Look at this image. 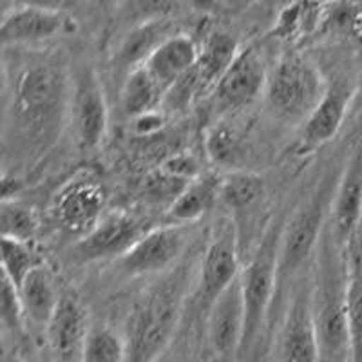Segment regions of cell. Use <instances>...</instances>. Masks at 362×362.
Returning a JSON list of instances; mask_svg holds the SVG:
<instances>
[{
  "mask_svg": "<svg viewBox=\"0 0 362 362\" xmlns=\"http://www.w3.org/2000/svg\"><path fill=\"white\" fill-rule=\"evenodd\" d=\"M361 362H362V361H361Z\"/></svg>",
  "mask_w": 362,
  "mask_h": 362,
  "instance_id": "cell-38",
  "label": "cell"
},
{
  "mask_svg": "<svg viewBox=\"0 0 362 362\" xmlns=\"http://www.w3.org/2000/svg\"><path fill=\"white\" fill-rule=\"evenodd\" d=\"M17 288L28 322L45 332L51 321H53L58 305H60V299H62L58 296L49 270L38 264L37 268L29 272L28 277L22 281L21 286H17Z\"/></svg>",
  "mask_w": 362,
  "mask_h": 362,
  "instance_id": "cell-20",
  "label": "cell"
},
{
  "mask_svg": "<svg viewBox=\"0 0 362 362\" xmlns=\"http://www.w3.org/2000/svg\"><path fill=\"white\" fill-rule=\"evenodd\" d=\"M107 192L102 181L90 173H78L58 190L51 206V216L62 230L69 234H89L105 216Z\"/></svg>",
  "mask_w": 362,
  "mask_h": 362,
  "instance_id": "cell-7",
  "label": "cell"
},
{
  "mask_svg": "<svg viewBox=\"0 0 362 362\" xmlns=\"http://www.w3.org/2000/svg\"><path fill=\"white\" fill-rule=\"evenodd\" d=\"M206 90H210L209 83L205 82L198 66H194L165 90L160 111L165 116L183 115L185 111H189L192 103H196L205 95Z\"/></svg>",
  "mask_w": 362,
  "mask_h": 362,
  "instance_id": "cell-29",
  "label": "cell"
},
{
  "mask_svg": "<svg viewBox=\"0 0 362 362\" xmlns=\"http://www.w3.org/2000/svg\"><path fill=\"white\" fill-rule=\"evenodd\" d=\"M2 322H4L6 328L11 329L13 334L22 332V328L28 322L21 296H18V288L4 276H2Z\"/></svg>",
  "mask_w": 362,
  "mask_h": 362,
  "instance_id": "cell-33",
  "label": "cell"
},
{
  "mask_svg": "<svg viewBox=\"0 0 362 362\" xmlns=\"http://www.w3.org/2000/svg\"><path fill=\"white\" fill-rule=\"evenodd\" d=\"M40 228V219L31 206L9 199L0 203V230L2 238L29 243Z\"/></svg>",
  "mask_w": 362,
  "mask_h": 362,
  "instance_id": "cell-31",
  "label": "cell"
},
{
  "mask_svg": "<svg viewBox=\"0 0 362 362\" xmlns=\"http://www.w3.org/2000/svg\"><path fill=\"white\" fill-rule=\"evenodd\" d=\"M351 115H362V73L358 80L355 82L354 96H351V105H350V116Z\"/></svg>",
  "mask_w": 362,
  "mask_h": 362,
  "instance_id": "cell-35",
  "label": "cell"
},
{
  "mask_svg": "<svg viewBox=\"0 0 362 362\" xmlns=\"http://www.w3.org/2000/svg\"><path fill=\"white\" fill-rule=\"evenodd\" d=\"M329 4H286L279 11L274 25V37L281 42H297L310 37L326 24Z\"/></svg>",
  "mask_w": 362,
  "mask_h": 362,
  "instance_id": "cell-23",
  "label": "cell"
},
{
  "mask_svg": "<svg viewBox=\"0 0 362 362\" xmlns=\"http://www.w3.org/2000/svg\"><path fill=\"white\" fill-rule=\"evenodd\" d=\"M22 183L15 176H9L8 173L2 177V202H9V199H15L17 192L21 190Z\"/></svg>",
  "mask_w": 362,
  "mask_h": 362,
  "instance_id": "cell-34",
  "label": "cell"
},
{
  "mask_svg": "<svg viewBox=\"0 0 362 362\" xmlns=\"http://www.w3.org/2000/svg\"><path fill=\"white\" fill-rule=\"evenodd\" d=\"M199 58L198 44L189 35L176 33L163 42L151 57L145 60L144 67L161 90L169 89L177 78L196 66Z\"/></svg>",
  "mask_w": 362,
  "mask_h": 362,
  "instance_id": "cell-19",
  "label": "cell"
},
{
  "mask_svg": "<svg viewBox=\"0 0 362 362\" xmlns=\"http://www.w3.org/2000/svg\"><path fill=\"white\" fill-rule=\"evenodd\" d=\"M268 69L267 58L259 47L239 51L226 73L212 89V103L218 112H235L248 107L267 90Z\"/></svg>",
  "mask_w": 362,
  "mask_h": 362,
  "instance_id": "cell-9",
  "label": "cell"
},
{
  "mask_svg": "<svg viewBox=\"0 0 362 362\" xmlns=\"http://www.w3.org/2000/svg\"><path fill=\"white\" fill-rule=\"evenodd\" d=\"M312 281L319 362H348L351 358L348 284L350 252L335 241L329 223L315 252Z\"/></svg>",
  "mask_w": 362,
  "mask_h": 362,
  "instance_id": "cell-1",
  "label": "cell"
},
{
  "mask_svg": "<svg viewBox=\"0 0 362 362\" xmlns=\"http://www.w3.org/2000/svg\"><path fill=\"white\" fill-rule=\"evenodd\" d=\"M71 119L76 144L82 151H95L105 138L109 111L98 74L90 66H80L71 80Z\"/></svg>",
  "mask_w": 362,
  "mask_h": 362,
  "instance_id": "cell-8",
  "label": "cell"
},
{
  "mask_svg": "<svg viewBox=\"0 0 362 362\" xmlns=\"http://www.w3.org/2000/svg\"><path fill=\"white\" fill-rule=\"evenodd\" d=\"M163 90L144 66L129 71L122 87V109L132 119L160 111Z\"/></svg>",
  "mask_w": 362,
  "mask_h": 362,
  "instance_id": "cell-24",
  "label": "cell"
},
{
  "mask_svg": "<svg viewBox=\"0 0 362 362\" xmlns=\"http://www.w3.org/2000/svg\"><path fill=\"white\" fill-rule=\"evenodd\" d=\"M328 82L319 67L300 54H286L268 76L264 100L272 115L286 124H305L319 107Z\"/></svg>",
  "mask_w": 362,
  "mask_h": 362,
  "instance_id": "cell-5",
  "label": "cell"
},
{
  "mask_svg": "<svg viewBox=\"0 0 362 362\" xmlns=\"http://www.w3.org/2000/svg\"><path fill=\"white\" fill-rule=\"evenodd\" d=\"M189 245V226L169 225L151 228L144 238L119 257V264L131 277L167 274L177 267V261Z\"/></svg>",
  "mask_w": 362,
  "mask_h": 362,
  "instance_id": "cell-10",
  "label": "cell"
},
{
  "mask_svg": "<svg viewBox=\"0 0 362 362\" xmlns=\"http://www.w3.org/2000/svg\"><path fill=\"white\" fill-rule=\"evenodd\" d=\"M284 221H272L264 230L259 245L255 247L250 261L241 270L245 305H247V328L243 346L255 339L263 325L272 300L277 293V274H279V247Z\"/></svg>",
  "mask_w": 362,
  "mask_h": 362,
  "instance_id": "cell-6",
  "label": "cell"
},
{
  "mask_svg": "<svg viewBox=\"0 0 362 362\" xmlns=\"http://www.w3.org/2000/svg\"><path fill=\"white\" fill-rule=\"evenodd\" d=\"M350 255L357 257V259L362 261V210H361V218H358V225H357V230H355L354 235V241L350 245Z\"/></svg>",
  "mask_w": 362,
  "mask_h": 362,
  "instance_id": "cell-36",
  "label": "cell"
},
{
  "mask_svg": "<svg viewBox=\"0 0 362 362\" xmlns=\"http://www.w3.org/2000/svg\"><path fill=\"white\" fill-rule=\"evenodd\" d=\"M219 187L221 176L216 174H203L198 180H194L167 212L170 223L189 226L190 223L209 214L216 203H219Z\"/></svg>",
  "mask_w": 362,
  "mask_h": 362,
  "instance_id": "cell-21",
  "label": "cell"
},
{
  "mask_svg": "<svg viewBox=\"0 0 362 362\" xmlns=\"http://www.w3.org/2000/svg\"><path fill=\"white\" fill-rule=\"evenodd\" d=\"M173 35L176 33H173L170 25L165 22L141 25V28L134 29V33L129 35L127 40L124 42L122 51H119V60L125 67H129V71L144 66L145 60Z\"/></svg>",
  "mask_w": 362,
  "mask_h": 362,
  "instance_id": "cell-27",
  "label": "cell"
},
{
  "mask_svg": "<svg viewBox=\"0 0 362 362\" xmlns=\"http://www.w3.org/2000/svg\"><path fill=\"white\" fill-rule=\"evenodd\" d=\"M0 250H2V276L11 281L15 286H21L29 272L40 264L35 257V252L29 248V243L24 241L2 238Z\"/></svg>",
  "mask_w": 362,
  "mask_h": 362,
  "instance_id": "cell-32",
  "label": "cell"
},
{
  "mask_svg": "<svg viewBox=\"0 0 362 362\" xmlns=\"http://www.w3.org/2000/svg\"><path fill=\"white\" fill-rule=\"evenodd\" d=\"M189 279L190 268L177 264L145 293L129 321L125 362H160L180 321Z\"/></svg>",
  "mask_w": 362,
  "mask_h": 362,
  "instance_id": "cell-2",
  "label": "cell"
},
{
  "mask_svg": "<svg viewBox=\"0 0 362 362\" xmlns=\"http://www.w3.org/2000/svg\"><path fill=\"white\" fill-rule=\"evenodd\" d=\"M264 198V180L250 170H235L221 176L219 202L234 214H245Z\"/></svg>",
  "mask_w": 362,
  "mask_h": 362,
  "instance_id": "cell-25",
  "label": "cell"
},
{
  "mask_svg": "<svg viewBox=\"0 0 362 362\" xmlns=\"http://www.w3.org/2000/svg\"><path fill=\"white\" fill-rule=\"evenodd\" d=\"M354 89L355 83L351 86L346 80H335L334 83H328L326 95L319 103V107L303 124L300 145L305 151H313L334 140L335 134L341 131L344 119L350 116Z\"/></svg>",
  "mask_w": 362,
  "mask_h": 362,
  "instance_id": "cell-18",
  "label": "cell"
},
{
  "mask_svg": "<svg viewBox=\"0 0 362 362\" xmlns=\"http://www.w3.org/2000/svg\"><path fill=\"white\" fill-rule=\"evenodd\" d=\"M206 156L216 167L228 173L245 170L243 165L248 158V145L245 138L226 122H216L206 129L205 136Z\"/></svg>",
  "mask_w": 362,
  "mask_h": 362,
  "instance_id": "cell-22",
  "label": "cell"
},
{
  "mask_svg": "<svg viewBox=\"0 0 362 362\" xmlns=\"http://www.w3.org/2000/svg\"><path fill=\"white\" fill-rule=\"evenodd\" d=\"M87 312L78 297L66 293L60 299L53 321L45 329L51 354L57 362H82L83 346L89 334Z\"/></svg>",
  "mask_w": 362,
  "mask_h": 362,
  "instance_id": "cell-17",
  "label": "cell"
},
{
  "mask_svg": "<svg viewBox=\"0 0 362 362\" xmlns=\"http://www.w3.org/2000/svg\"><path fill=\"white\" fill-rule=\"evenodd\" d=\"M190 183L192 181L177 176L176 173L167 169L165 165H158L156 169L145 174L140 192L144 202H147V205L165 209L169 212L170 206L177 202V198L185 192Z\"/></svg>",
  "mask_w": 362,
  "mask_h": 362,
  "instance_id": "cell-28",
  "label": "cell"
},
{
  "mask_svg": "<svg viewBox=\"0 0 362 362\" xmlns=\"http://www.w3.org/2000/svg\"><path fill=\"white\" fill-rule=\"evenodd\" d=\"M279 362H319L312 281L303 283L293 293L277 335Z\"/></svg>",
  "mask_w": 362,
  "mask_h": 362,
  "instance_id": "cell-11",
  "label": "cell"
},
{
  "mask_svg": "<svg viewBox=\"0 0 362 362\" xmlns=\"http://www.w3.org/2000/svg\"><path fill=\"white\" fill-rule=\"evenodd\" d=\"M239 54V47L235 38L226 31H214L205 38L199 47V58L196 66L202 71L203 78L209 83L210 89H214L226 69L234 64Z\"/></svg>",
  "mask_w": 362,
  "mask_h": 362,
  "instance_id": "cell-26",
  "label": "cell"
},
{
  "mask_svg": "<svg viewBox=\"0 0 362 362\" xmlns=\"http://www.w3.org/2000/svg\"><path fill=\"white\" fill-rule=\"evenodd\" d=\"M76 31V22L64 11L37 4H15L2 13L0 40L4 45L37 44Z\"/></svg>",
  "mask_w": 362,
  "mask_h": 362,
  "instance_id": "cell-12",
  "label": "cell"
},
{
  "mask_svg": "<svg viewBox=\"0 0 362 362\" xmlns=\"http://www.w3.org/2000/svg\"><path fill=\"white\" fill-rule=\"evenodd\" d=\"M125 339L107 325H90L83 346L82 362H125Z\"/></svg>",
  "mask_w": 362,
  "mask_h": 362,
  "instance_id": "cell-30",
  "label": "cell"
},
{
  "mask_svg": "<svg viewBox=\"0 0 362 362\" xmlns=\"http://www.w3.org/2000/svg\"><path fill=\"white\" fill-rule=\"evenodd\" d=\"M71 98V82L58 66H25L13 86V119L29 140L47 141L60 127Z\"/></svg>",
  "mask_w": 362,
  "mask_h": 362,
  "instance_id": "cell-3",
  "label": "cell"
},
{
  "mask_svg": "<svg viewBox=\"0 0 362 362\" xmlns=\"http://www.w3.org/2000/svg\"><path fill=\"white\" fill-rule=\"evenodd\" d=\"M362 210V136L355 144L350 158L339 173L337 187H335L332 214H329V228L335 241L342 248L350 250L357 230L358 218Z\"/></svg>",
  "mask_w": 362,
  "mask_h": 362,
  "instance_id": "cell-16",
  "label": "cell"
},
{
  "mask_svg": "<svg viewBox=\"0 0 362 362\" xmlns=\"http://www.w3.org/2000/svg\"><path fill=\"white\" fill-rule=\"evenodd\" d=\"M6 362H28V361H22V358H17V357H11V358H8Z\"/></svg>",
  "mask_w": 362,
  "mask_h": 362,
  "instance_id": "cell-37",
  "label": "cell"
},
{
  "mask_svg": "<svg viewBox=\"0 0 362 362\" xmlns=\"http://www.w3.org/2000/svg\"><path fill=\"white\" fill-rule=\"evenodd\" d=\"M337 180L339 176L334 180L332 173H326L317 181L306 199H303L292 216L284 221L279 247L277 290L284 288L317 252L319 241L329 223Z\"/></svg>",
  "mask_w": 362,
  "mask_h": 362,
  "instance_id": "cell-4",
  "label": "cell"
},
{
  "mask_svg": "<svg viewBox=\"0 0 362 362\" xmlns=\"http://www.w3.org/2000/svg\"><path fill=\"white\" fill-rule=\"evenodd\" d=\"M238 245L234 225H223L206 247L198 284L199 305H205L206 310L223 290L228 288L241 276Z\"/></svg>",
  "mask_w": 362,
  "mask_h": 362,
  "instance_id": "cell-15",
  "label": "cell"
},
{
  "mask_svg": "<svg viewBox=\"0 0 362 362\" xmlns=\"http://www.w3.org/2000/svg\"><path fill=\"white\" fill-rule=\"evenodd\" d=\"M206 335L218 357H228L243 348L247 328V305L241 276L223 290L206 310Z\"/></svg>",
  "mask_w": 362,
  "mask_h": 362,
  "instance_id": "cell-13",
  "label": "cell"
},
{
  "mask_svg": "<svg viewBox=\"0 0 362 362\" xmlns=\"http://www.w3.org/2000/svg\"><path fill=\"white\" fill-rule=\"evenodd\" d=\"M151 226L144 219L136 218L129 212H111L87 235L76 243V257L80 261H96L112 255L127 254L147 232Z\"/></svg>",
  "mask_w": 362,
  "mask_h": 362,
  "instance_id": "cell-14",
  "label": "cell"
}]
</instances>
